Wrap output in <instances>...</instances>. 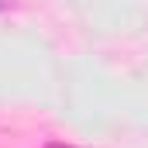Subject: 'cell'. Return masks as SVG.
I'll list each match as a JSON object with an SVG mask.
<instances>
[{"instance_id":"6da1fadb","label":"cell","mask_w":148,"mask_h":148,"mask_svg":"<svg viewBox=\"0 0 148 148\" xmlns=\"http://www.w3.org/2000/svg\"><path fill=\"white\" fill-rule=\"evenodd\" d=\"M45 148H73V145H59V141H48Z\"/></svg>"}]
</instances>
